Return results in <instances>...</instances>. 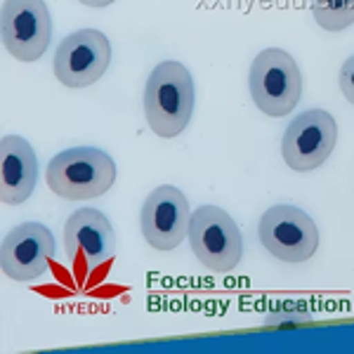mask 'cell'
I'll list each match as a JSON object with an SVG mask.
<instances>
[{"label":"cell","mask_w":354,"mask_h":354,"mask_svg":"<svg viewBox=\"0 0 354 354\" xmlns=\"http://www.w3.org/2000/svg\"><path fill=\"white\" fill-rule=\"evenodd\" d=\"M194 113V78L175 59L161 62L145 85V116L151 133L163 140L185 133Z\"/></svg>","instance_id":"6da1fadb"},{"label":"cell","mask_w":354,"mask_h":354,"mask_svg":"<svg viewBox=\"0 0 354 354\" xmlns=\"http://www.w3.org/2000/svg\"><path fill=\"white\" fill-rule=\"evenodd\" d=\"M45 182L53 194L68 201H88L106 194L116 182V163L106 151L95 147H76L57 153L45 170Z\"/></svg>","instance_id":"7a4b0ae2"},{"label":"cell","mask_w":354,"mask_h":354,"mask_svg":"<svg viewBox=\"0 0 354 354\" xmlns=\"http://www.w3.org/2000/svg\"><path fill=\"white\" fill-rule=\"evenodd\" d=\"M248 88L255 106L265 116H286L298 106L302 95V76L298 62L286 50H262L250 64Z\"/></svg>","instance_id":"3957f363"},{"label":"cell","mask_w":354,"mask_h":354,"mask_svg":"<svg viewBox=\"0 0 354 354\" xmlns=\"http://www.w3.org/2000/svg\"><path fill=\"white\" fill-rule=\"evenodd\" d=\"M189 243L205 270L227 274L243 258V239L239 225L218 205H201L192 213Z\"/></svg>","instance_id":"277c9868"},{"label":"cell","mask_w":354,"mask_h":354,"mask_svg":"<svg viewBox=\"0 0 354 354\" xmlns=\"http://www.w3.org/2000/svg\"><path fill=\"white\" fill-rule=\"evenodd\" d=\"M260 243L281 262H305L319 248V230L314 220L295 205L267 208L258 225Z\"/></svg>","instance_id":"5b68a950"},{"label":"cell","mask_w":354,"mask_h":354,"mask_svg":"<svg viewBox=\"0 0 354 354\" xmlns=\"http://www.w3.org/2000/svg\"><path fill=\"white\" fill-rule=\"evenodd\" d=\"M3 45L17 62H36L53 38V19L45 0H5L0 15Z\"/></svg>","instance_id":"8992f818"},{"label":"cell","mask_w":354,"mask_h":354,"mask_svg":"<svg viewBox=\"0 0 354 354\" xmlns=\"http://www.w3.org/2000/svg\"><path fill=\"white\" fill-rule=\"evenodd\" d=\"M338 125L324 109H310L290 121L281 140V156L290 170L310 173L317 170L335 149Z\"/></svg>","instance_id":"52a82bcc"},{"label":"cell","mask_w":354,"mask_h":354,"mask_svg":"<svg viewBox=\"0 0 354 354\" xmlns=\"http://www.w3.org/2000/svg\"><path fill=\"white\" fill-rule=\"evenodd\" d=\"M111 62L109 38L97 28L68 33L55 53V76L66 88H88L104 76Z\"/></svg>","instance_id":"ba28073f"},{"label":"cell","mask_w":354,"mask_h":354,"mask_svg":"<svg viewBox=\"0 0 354 354\" xmlns=\"http://www.w3.org/2000/svg\"><path fill=\"white\" fill-rule=\"evenodd\" d=\"M64 245L78 274H90L113 260L116 234L104 213L95 208H81L66 220Z\"/></svg>","instance_id":"9c48e42d"},{"label":"cell","mask_w":354,"mask_h":354,"mask_svg":"<svg viewBox=\"0 0 354 354\" xmlns=\"http://www.w3.org/2000/svg\"><path fill=\"white\" fill-rule=\"evenodd\" d=\"M192 208L187 196L177 187L163 185L147 196L140 213V227L145 241L156 250H175L189 236Z\"/></svg>","instance_id":"30bf717a"},{"label":"cell","mask_w":354,"mask_h":354,"mask_svg":"<svg viewBox=\"0 0 354 354\" xmlns=\"http://www.w3.org/2000/svg\"><path fill=\"white\" fill-rule=\"evenodd\" d=\"M55 258V236L41 222L15 227L0 245V265L12 281H33L43 277Z\"/></svg>","instance_id":"8fae6325"},{"label":"cell","mask_w":354,"mask_h":354,"mask_svg":"<svg viewBox=\"0 0 354 354\" xmlns=\"http://www.w3.org/2000/svg\"><path fill=\"white\" fill-rule=\"evenodd\" d=\"M38 158L33 147L19 135H5L0 142V198L8 205L24 203L36 189Z\"/></svg>","instance_id":"7c38bea8"},{"label":"cell","mask_w":354,"mask_h":354,"mask_svg":"<svg viewBox=\"0 0 354 354\" xmlns=\"http://www.w3.org/2000/svg\"><path fill=\"white\" fill-rule=\"evenodd\" d=\"M312 15L326 31H342L354 24V0H312Z\"/></svg>","instance_id":"4fadbf2b"},{"label":"cell","mask_w":354,"mask_h":354,"mask_svg":"<svg viewBox=\"0 0 354 354\" xmlns=\"http://www.w3.org/2000/svg\"><path fill=\"white\" fill-rule=\"evenodd\" d=\"M310 322V307L302 300H281L267 312V326H298Z\"/></svg>","instance_id":"5bb4252c"},{"label":"cell","mask_w":354,"mask_h":354,"mask_svg":"<svg viewBox=\"0 0 354 354\" xmlns=\"http://www.w3.org/2000/svg\"><path fill=\"white\" fill-rule=\"evenodd\" d=\"M340 90L345 95V100L354 104V55L347 57L340 68Z\"/></svg>","instance_id":"9a60e30c"},{"label":"cell","mask_w":354,"mask_h":354,"mask_svg":"<svg viewBox=\"0 0 354 354\" xmlns=\"http://www.w3.org/2000/svg\"><path fill=\"white\" fill-rule=\"evenodd\" d=\"M81 5H88V8H109L113 0H78Z\"/></svg>","instance_id":"2e32d148"}]
</instances>
